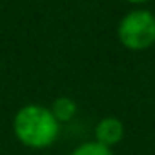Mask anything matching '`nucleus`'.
Returning a JSON list of instances; mask_svg holds the SVG:
<instances>
[{
    "instance_id": "nucleus-2",
    "label": "nucleus",
    "mask_w": 155,
    "mask_h": 155,
    "mask_svg": "<svg viewBox=\"0 0 155 155\" xmlns=\"http://www.w3.org/2000/svg\"><path fill=\"white\" fill-rule=\"evenodd\" d=\"M117 38L128 51L150 49L155 46V15L142 8L128 11L117 26Z\"/></svg>"
},
{
    "instance_id": "nucleus-1",
    "label": "nucleus",
    "mask_w": 155,
    "mask_h": 155,
    "mask_svg": "<svg viewBox=\"0 0 155 155\" xmlns=\"http://www.w3.org/2000/svg\"><path fill=\"white\" fill-rule=\"evenodd\" d=\"M13 133L17 140L31 150L53 146L60 135V122L44 104H26L13 117Z\"/></svg>"
},
{
    "instance_id": "nucleus-5",
    "label": "nucleus",
    "mask_w": 155,
    "mask_h": 155,
    "mask_svg": "<svg viewBox=\"0 0 155 155\" xmlns=\"http://www.w3.org/2000/svg\"><path fill=\"white\" fill-rule=\"evenodd\" d=\"M69 155H115V153L111 148H108L97 140H88V142L79 144Z\"/></svg>"
},
{
    "instance_id": "nucleus-3",
    "label": "nucleus",
    "mask_w": 155,
    "mask_h": 155,
    "mask_svg": "<svg viewBox=\"0 0 155 155\" xmlns=\"http://www.w3.org/2000/svg\"><path fill=\"white\" fill-rule=\"evenodd\" d=\"M93 137H95L93 140H97L108 148H113L115 144L122 142V139H124V124L117 117H104L95 124Z\"/></svg>"
},
{
    "instance_id": "nucleus-6",
    "label": "nucleus",
    "mask_w": 155,
    "mask_h": 155,
    "mask_svg": "<svg viewBox=\"0 0 155 155\" xmlns=\"http://www.w3.org/2000/svg\"><path fill=\"white\" fill-rule=\"evenodd\" d=\"M128 4H135V6H140V4H146V2H150V0H126Z\"/></svg>"
},
{
    "instance_id": "nucleus-4",
    "label": "nucleus",
    "mask_w": 155,
    "mask_h": 155,
    "mask_svg": "<svg viewBox=\"0 0 155 155\" xmlns=\"http://www.w3.org/2000/svg\"><path fill=\"white\" fill-rule=\"evenodd\" d=\"M49 110L53 111V115L57 117V120L60 124H66V122L73 120L75 115H77V111H79V110H77V102L71 97H66V95L55 99L53 104L49 106Z\"/></svg>"
}]
</instances>
